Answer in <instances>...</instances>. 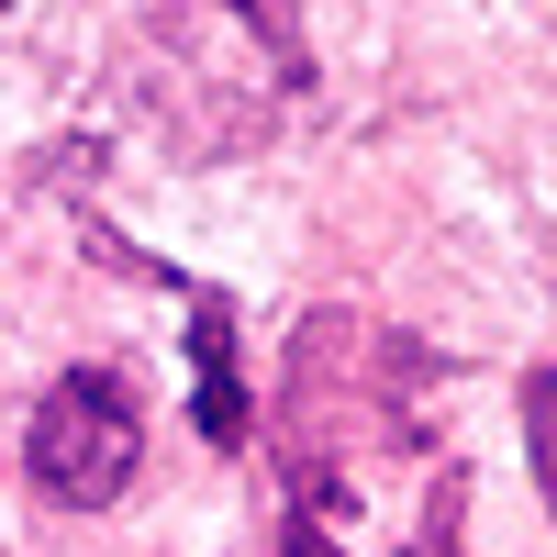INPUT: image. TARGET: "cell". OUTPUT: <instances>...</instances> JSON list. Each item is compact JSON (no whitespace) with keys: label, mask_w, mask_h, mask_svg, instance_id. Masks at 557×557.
Listing matches in <instances>:
<instances>
[{"label":"cell","mask_w":557,"mask_h":557,"mask_svg":"<svg viewBox=\"0 0 557 557\" xmlns=\"http://www.w3.org/2000/svg\"><path fill=\"white\" fill-rule=\"evenodd\" d=\"M424 380H435V357L412 335H391V323H357V312H312L301 323L290 391H278V457H290L301 513H323V502L346 491L335 457L424 435Z\"/></svg>","instance_id":"cell-1"},{"label":"cell","mask_w":557,"mask_h":557,"mask_svg":"<svg viewBox=\"0 0 557 557\" xmlns=\"http://www.w3.org/2000/svg\"><path fill=\"white\" fill-rule=\"evenodd\" d=\"M134 457H146V401H134L123 368H57L23 424V469L45 502L67 513H101V502L134 491Z\"/></svg>","instance_id":"cell-2"},{"label":"cell","mask_w":557,"mask_h":557,"mask_svg":"<svg viewBox=\"0 0 557 557\" xmlns=\"http://www.w3.org/2000/svg\"><path fill=\"white\" fill-rule=\"evenodd\" d=\"M190 380H201V401H190L201 446L235 457L257 435V401H246V368H235V301L223 290H190Z\"/></svg>","instance_id":"cell-3"},{"label":"cell","mask_w":557,"mask_h":557,"mask_svg":"<svg viewBox=\"0 0 557 557\" xmlns=\"http://www.w3.org/2000/svg\"><path fill=\"white\" fill-rule=\"evenodd\" d=\"M524 457H535V491H546V524H557V368L524 380Z\"/></svg>","instance_id":"cell-4"},{"label":"cell","mask_w":557,"mask_h":557,"mask_svg":"<svg viewBox=\"0 0 557 557\" xmlns=\"http://www.w3.org/2000/svg\"><path fill=\"white\" fill-rule=\"evenodd\" d=\"M235 12H246V23L268 34V57H278V78L301 89V78H312V67H301V0H235Z\"/></svg>","instance_id":"cell-5"},{"label":"cell","mask_w":557,"mask_h":557,"mask_svg":"<svg viewBox=\"0 0 557 557\" xmlns=\"http://www.w3.org/2000/svg\"><path fill=\"white\" fill-rule=\"evenodd\" d=\"M446 524H457V469L435 480V502H424V535H412L401 557H457V535H446Z\"/></svg>","instance_id":"cell-6"},{"label":"cell","mask_w":557,"mask_h":557,"mask_svg":"<svg viewBox=\"0 0 557 557\" xmlns=\"http://www.w3.org/2000/svg\"><path fill=\"white\" fill-rule=\"evenodd\" d=\"M268 557H335V535H323V513H290L268 535Z\"/></svg>","instance_id":"cell-7"}]
</instances>
